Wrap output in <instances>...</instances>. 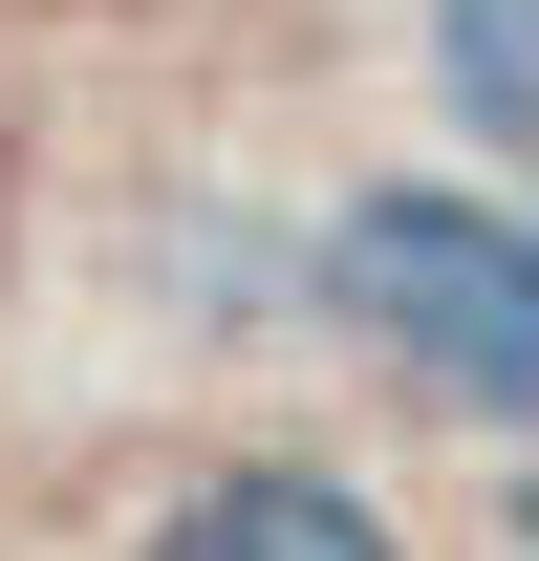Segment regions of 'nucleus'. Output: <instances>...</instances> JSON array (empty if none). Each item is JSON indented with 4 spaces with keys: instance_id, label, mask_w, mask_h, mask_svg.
Returning <instances> with one entry per match:
<instances>
[{
    "instance_id": "obj_2",
    "label": "nucleus",
    "mask_w": 539,
    "mask_h": 561,
    "mask_svg": "<svg viewBox=\"0 0 539 561\" xmlns=\"http://www.w3.org/2000/svg\"><path fill=\"white\" fill-rule=\"evenodd\" d=\"M151 561H389V518L345 476H302V454H238V476H195L151 518Z\"/></svg>"
},
{
    "instance_id": "obj_1",
    "label": "nucleus",
    "mask_w": 539,
    "mask_h": 561,
    "mask_svg": "<svg viewBox=\"0 0 539 561\" xmlns=\"http://www.w3.org/2000/svg\"><path fill=\"white\" fill-rule=\"evenodd\" d=\"M324 280H345V324H367L432 411H474V432L539 411V238L496 195H367L324 238Z\"/></svg>"
},
{
    "instance_id": "obj_3",
    "label": "nucleus",
    "mask_w": 539,
    "mask_h": 561,
    "mask_svg": "<svg viewBox=\"0 0 539 561\" xmlns=\"http://www.w3.org/2000/svg\"><path fill=\"white\" fill-rule=\"evenodd\" d=\"M432 87H454L474 151H518V108H539V0H432Z\"/></svg>"
}]
</instances>
